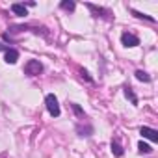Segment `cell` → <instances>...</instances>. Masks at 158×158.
<instances>
[{
  "instance_id": "obj_17",
  "label": "cell",
  "mask_w": 158,
  "mask_h": 158,
  "mask_svg": "<svg viewBox=\"0 0 158 158\" xmlns=\"http://www.w3.org/2000/svg\"><path fill=\"white\" fill-rule=\"evenodd\" d=\"M8 48H10V47H6V45H2V43H0V50H4V52H6Z\"/></svg>"
},
{
  "instance_id": "obj_12",
  "label": "cell",
  "mask_w": 158,
  "mask_h": 158,
  "mask_svg": "<svg viewBox=\"0 0 158 158\" xmlns=\"http://www.w3.org/2000/svg\"><path fill=\"white\" fill-rule=\"evenodd\" d=\"M60 8H61V10H65V11H74L76 4L73 2V0H63V2L60 4Z\"/></svg>"
},
{
  "instance_id": "obj_4",
  "label": "cell",
  "mask_w": 158,
  "mask_h": 158,
  "mask_svg": "<svg viewBox=\"0 0 158 158\" xmlns=\"http://www.w3.org/2000/svg\"><path fill=\"white\" fill-rule=\"evenodd\" d=\"M121 43H123V47H138V45H139V37L134 35V34L125 32V34L121 35Z\"/></svg>"
},
{
  "instance_id": "obj_7",
  "label": "cell",
  "mask_w": 158,
  "mask_h": 158,
  "mask_svg": "<svg viewBox=\"0 0 158 158\" xmlns=\"http://www.w3.org/2000/svg\"><path fill=\"white\" fill-rule=\"evenodd\" d=\"M11 11L17 15V17H26L28 15V8L24 6V4H11Z\"/></svg>"
},
{
  "instance_id": "obj_13",
  "label": "cell",
  "mask_w": 158,
  "mask_h": 158,
  "mask_svg": "<svg viewBox=\"0 0 158 158\" xmlns=\"http://www.w3.org/2000/svg\"><path fill=\"white\" fill-rule=\"evenodd\" d=\"M138 149H139L141 154H149V152H152V147H151L149 143H145V141H139V143H138Z\"/></svg>"
},
{
  "instance_id": "obj_9",
  "label": "cell",
  "mask_w": 158,
  "mask_h": 158,
  "mask_svg": "<svg viewBox=\"0 0 158 158\" xmlns=\"http://www.w3.org/2000/svg\"><path fill=\"white\" fill-rule=\"evenodd\" d=\"M123 91H125L127 99H130V102H132L134 106H138V102H139V101H138V95L134 93V89H132L130 86H125V89H123Z\"/></svg>"
},
{
  "instance_id": "obj_8",
  "label": "cell",
  "mask_w": 158,
  "mask_h": 158,
  "mask_svg": "<svg viewBox=\"0 0 158 158\" xmlns=\"http://www.w3.org/2000/svg\"><path fill=\"white\" fill-rule=\"evenodd\" d=\"M110 147H112V152H114V156H123L125 154V149H123V145L117 141V139H112V143H110Z\"/></svg>"
},
{
  "instance_id": "obj_14",
  "label": "cell",
  "mask_w": 158,
  "mask_h": 158,
  "mask_svg": "<svg viewBox=\"0 0 158 158\" xmlns=\"http://www.w3.org/2000/svg\"><path fill=\"white\" fill-rule=\"evenodd\" d=\"M76 132L80 134V136H91V134H93V127H86V128L76 127Z\"/></svg>"
},
{
  "instance_id": "obj_6",
  "label": "cell",
  "mask_w": 158,
  "mask_h": 158,
  "mask_svg": "<svg viewBox=\"0 0 158 158\" xmlns=\"http://www.w3.org/2000/svg\"><path fill=\"white\" fill-rule=\"evenodd\" d=\"M4 60H6V63H17V60H19V50H15V48H8L6 52H4Z\"/></svg>"
},
{
  "instance_id": "obj_16",
  "label": "cell",
  "mask_w": 158,
  "mask_h": 158,
  "mask_svg": "<svg viewBox=\"0 0 158 158\" xmlns=\"http://www.w3.org/2000/svg\"><path fill=\"white\" fill-rule=\"evenodd\" d=\"M80 74H82V78H86V80H88L89 84H93V78L89 76V73H88L86 69H80Z\"/></svg>"
},
{
  "instance_id": "obj_1",
  "label": "cell",
  "mask_w": 158,
  "mask_h": 158,
  "mask_svg": "<svg viewBox=\"0 0 158 158\" xmlns=\"http://www.w3.org/2000/svg\"><path fill=\"white\" fill-rule=\"evenodd\" d=\"M45 104H47V110H48V114H50L52 117H60L61 110H60V104H58V99H56L54 93H48V95L45 97Z\"/></svg>"
},
{
  "instance_id": "obj_10",
  "label": "cell",
  "mask_w": 158,
  "mask_h": 158,
  "mask_svg": "<svg viewBox=\"0 0 158 158\" xmlns=\"http://www.w3.org/2000/svg\"><path fill=\"white\" fill-rule=\"evenodd\" d=\"M134 74H136V78H138L139 82H151V76H149V73H145L143 69H138Z\"/></svg>"
},
{
  "instance_id": "obj_11",
  "label": "cell",
  "mask_w": 158,
  "mask_h": 158,
  "mask_svg": "<svg viewBox=\"0 0 158 158\" xmlns=\"http://www.w3.org/2000/svg\"><path fill=\"white\" fill-rule=\"evenodd\" d=\"M130 13H132L134 17H138V19H145V21H149V23H156V19L151 17V15H147V13H141V11H136V10H130Z\"/></svg>"
},
{
  "instance_id": "obj_2",
  "label": "cell",
  "mask_w": 158,
  "mask_h": 158,
  "mask_svg": "<svg viewBox=\"0 0 158 158\" xmlns=\"http://www.w3.org/2000/svg\"><path fill=\"white\" fill-rule=\"evenodd\" d=\"M41 73H43V63L39 60H30L24 65V74H28V76H37Z\"/></svg>"
},
{
  "instance_id": "obj_15",
  "label": "cell",
  "mask_w": 158,
  "mask_h": 158,
  "mask_svg": "<svg viewBox=\"0 0 158 158\" xmlns=\"http://www.w3.org/2000/svg\"><path fill=\"white\" fill-rule=\"evenodd\" d=\"M71 108H73V112H74L78 117H84V110L78 106V104H74V102H73V104H71Z\"/></svg>"
},
{
  "instance_id": "obj_5",
  "label": "cell",
  "mask_w": 158,
  "mask_h": 158,
  "mask_svg": "<svg viewBox=\"0 0 158 158\" xmlns=\"http://www.w3.org/2000/svg\"><path fill=\"white\" fill-rule=\"evenodd\" d=\"M139 134H141L143 138L151 139L152 143H156V141H158V132H156L154 128H151V127H141V128H139Z\"/></svg>"
},
{
  "instance_id": "obj_3",
  "label": "cell",
  "mask_w": 158,
  "mask_h": 158,
  "mask_svg": "<svg viewBox=\"0 0 158 158\" xmlns=\"http://www.w3.org/2000/svg\"><path fill=\"white\" fill-rule=\"evenodd\" d=\"M86 8L93 13V17L108 19V15H112V13H110V10H106V8H99V6H95V4H91V2H86Z\"/></svg>"
}]
</instances>
